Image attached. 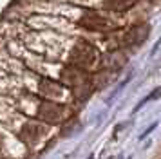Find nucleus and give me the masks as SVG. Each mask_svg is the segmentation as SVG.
Returning a JSON list of instances; mask_svg holds the SVG:
<instances>
[{
	"label": "nucleus",
	"instance_id": "nucleus-1",
	"mask_svg": "<svg viewBox=\"0 0 161 159\" xmlns=\"http://www.w3.org/2000/svg\"><path fill=\"white\" fill-rule=\"evenodd\" d=\"M156 127H158V123H152V125H150V127H148V129H147L145 132L141 134V136H139V139H145V136H148V134H150V132H152V130L156 129Z\"/></svg>",
	"mask_w": 161,
	"mask_h": 159
},
{
	"label": "nucleus",
	"instance_id": "nucleus-2",
	"mask_svg": "<svg viewBox=\"0 0 161 159\" xmlns=\"http://www.w3.org/2000/svg\"><path fill=\"white\" fill-rule=\"evenodd\" d=\"M89 159H92V157H89Z\"/></svg>",
	"mask_w": 161,
	"mask_h": 159
}]
</instances>
